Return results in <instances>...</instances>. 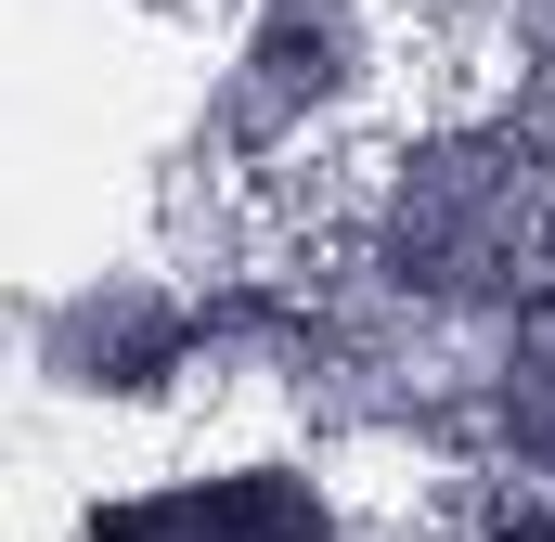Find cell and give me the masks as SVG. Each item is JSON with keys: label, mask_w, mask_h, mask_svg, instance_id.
Instances as JSON below:
<instances>
[{"label": "cell", "mask_w": 555, "mask_h": 542, "mask_svg": "<svg viewBox=\"0 0 555 542\" xmlns=\"http://www.w3.org/2000/svg\"><path fill=\"white\" fill-rule=\"evenodd\" d=\"M310 233L349 271H375L388 297L491 336L555 271V104L504 91V78L401 104L375 155L310 207Z\"/></svg>", "instance_id": "1"}, {"label": "cell", "mask_w": 555, "mask_h": 542, "mask_svg": "<svg viewBox=\"0 0 555 542\" xmlns=\"http://www.w3.org/2000/svg\"><path fill=\"white\" fill-rule=\"evenodd\" d=\"M401 65H414L401 0H220L168 117L181 207L310 220L401 117Z\"/></svg>", "instance_id": "2"}, {"label": "cell", "mask_w": 555, "mask_h": 542, "mask_svg": "<svg viewBox=\"0 0 555 542\" xmlns=\"http://www.w3.org/2000/svg\"><path fill=\"white\" fill-rule=\"evenodd\" d=\"M13 375H26V413H65V426H168L220 401L207 271L181 259V233L39 271L13 310Z\"/></svg>", "instance_id": "3"}, {"label": "cell", "mask_w": 555, "mask_h": 542, "mask_svg": "<svg viewBox=\"0 0 555 542\" xmlns=\"http://www.w3.org/2000/svg\"><path fill=\"white\" fill-rule=\"evenodd\" d=\"M52 542H362V491L323 439H207L130 478H78Z\"/></svg>", "instance_id": "4"}, {"label": "cell", "mask_w": 555, "mask_h": 542, "mask_svg": "<svg viewBox=\"0 0 555 542\" xmlns=\"http://www.w3.org/2000/svg\"><path fill=\"white\" fill-rule=\"evenodd\" d=\"M478 478L555 491V271L478 336Z\"/></svg>", "instance_id": "5"}, {"label": "cell", "mask_w": 555, "mask_h": 542, "mask_svg": "<svg viewBox=\"0 0 555 542\" xmlns=\"http://www.w3.org/2000/svg\"><path fill=\"white\" fill-rule=\"evenodd\" d=\"M426 542H555V491H530V478H452Z\"/></svg>", "instance_id": "6"}]
</instances>
